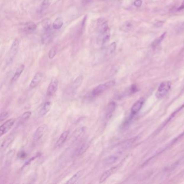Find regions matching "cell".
<instances>
[{
  "label": "cell",
  "mask_w": 184,
  "mask_h": 184,
  "mask_svg": "<svg viewBox=\"0 0 184 184\" xmlns=\"http://www.w3.org/2000/svg\"><path fill=\"white\" fill-rule=\"evenodd\" d=\"M97 29L99 32L98 42L101 45H105L110 40V30L107 22L104 19L101 18L97 21Z\"/></svg>",
  "instance_id": "cell-1"
},
{
  "label": "cell",
  "mask_w": 184,
  "mask_h": 184,
  "mask_svg": "<svg viewBox=\"0 0 184 184\" xmlns=\"http://www.w3.org/2000/svg\"><path fill=\"white\" fill-rule=\"evenodd\" d=\"M19 46H20L19 40L18 39H15L12 43L9 50L7 55L6 58V63L7 65H9L11 63H12V62L14 61L16 56L19 51Z\"/></svg>",
  "instance_id": "cell-2"
},
{
  "label": "cell",
  "mask_w": 184,
  "mask_h": 184,
  "mask_svg": "<svg viewBox=\"0 0 184 184\" xmlns=\"http://www.w3.org/2000/svg\"><path fill=\"white\" fill-rule=\"evenodd\" d=\"M115 83L116 82L114 80H111L106 83L98 85V86H96L92 90L91 96L93 97H96L100 95L103 92H104L105 91L114 86Z\"/></svg>",
  "instance_id": "cell-3"
},
{
  "label": "cell",
  "mask_w": 184,
  "mask_h": 184,
  "mask_svg": "<svg viewBox=\"0 0 184 184\" xmlns=\"http://www.w3.org/2000/svg\"><path fill=\"white\" fill-rule=\"evenodd\" d=\"M171 88V83L170 81H165L160 84L156 91V97L162 99L165 96Z\"/></svg>",
  "instance_id": "cell-4"
},
{
  "label": "cell",
  "mask_w": 184,
  "mask_h": 184,
  "mask_svg": "<svg viewBox=\"0 0 184 184\" xmlns=\"http://www.w3.org/2000/svg\"><path fill=\"white\" fill-rule=\"evenodd\" d=\"M16 120L14 118H12L7 120L3 124L0 126V135L2 137L8 132L12 129L13 125L15 123Z\"/></svg>",
  "instance_id": "cell-5"
},
{
  "label": "cell",
  "mask_w": 184,
  "mask_h": 184,
  "mask_svg": "<svg viewBox=\"0 0 184 184\" xmlns=\"http://www.w3.org/2000/svg\"><path fill=\"white\" fill-rule=\"evenodd\" d=\"M58 87V80L56 78H53L49 83V86L47 90V95L52 96L57 91Z\"/></svg>",
  "instance_id": "cell-6"
},
{
  "label": "cell",
  "mask_w": 184,
  "mask_h": 184,
  "mask_svg": "<svg viewBox=\"0 0 184 184\" xmlns=\"http://www.w3.org/2000/svg\"><path fill=\"white\" fill-rule=\"evenodd\" d=\"M47 129V126L46 124L39 126L36 131L34 132L33 135V139L35 141H40L41 138H42L43 135H44Z\"/></svg>",
  "instance_id": "cell-7"
},
{
  "label": "cell",
  "mask_w": 184,
  "mask_h": 184,
  "mask_svg": "<svg viewBox=\"0 0 184 184\" xmlns=\"http://www.w3.org/2000/svg\"><path fill=\"white\" fill-rule=\"evenodd\" d=\"M119 167H120V165H118L114 166L113 167H111V169H109L106 171H105L101 175V177L99 179V183L101 184V183H104L107 179V178H109L111 175L114 174V173L116 171Z\"/></svg>",
  "instance_id": "cell-8"
},
{
  "label": "cell",
  "mask_w": 184,
  "mask_h": 184,
  "mask_svg": "<svg viewBox=\"0 0 184 184\" xmlns=\"http://www.w3.org/2000/svg\"><path fill=\"white\" fill-rule=\"evenodd\" d=\"M43 75L41 72H37L33 78L31 80L30 85L29 86V89H33L35 88L40 84L42 80L43 79Z\"/></svg>",
  "instance_id": "cell-9"
},
{
  "label": "cell",
  "mask_w": 184,
  "mask_h": 184,
  "mask_svg": "<svg viewBox=\"0 0 184 184\" xmlns=\"http://www.w3.org/2000/svg\"><path fill=\"white\" fill-rule=\"evenodd\" d=\"M84 77L83 75H80L74 80V82L71 84L70 90L72 92H74L81 86L83 83Z\"/></svg>",
  "instance_id": "cell-10"
},
{
  "label": "cell",
  "mask_w": 184,
  "mask_h": 184,
  "mask_svg": "<svg viewBox=\"0 0 184 184\" xmlns=\"http://www.w3.org/2000/svg\"><path fill=\"white\" fill-rule=\"evenodd\" d=\"M144 98H141L132 105V108H131V115L132 116H134L135 114L138 113L141 109V107L144 104Z\"/></svg>",
  "instance_id": "cell-11"
},
{
  "label": "cell",
  "mask_w": 184,
  "mask_h": 184,
  "mask_svg": "<svg viewBox=\"0 0 184 184\" xmlns=\"http://www.w3.org/2000/svg\"><path fill=\"white\" fill-rule=\"evenodd\" d=\"M116 103L114 101H111L107 105V108L105 111V118L109 120L112 116L114 111L116 109Z\"/></svg>",
  "instance_id": "cell-12"
},
{
  "label": "cell",
  "mask_w": 184,
  "mask_h": 184,
  "mask_svg": "<svg viewBox=\"0 0 184 184\" xmlns=\"http://www.w3.org/2000/svg\"><path fill=\"white\" fill-rule=\"evenodd\" d=\"M84 173V171L83 170H80L79 171L76 172L70 179H69L65 183L68 184H74L76 183L77 181L83 175Z\"/></svg>",
  "instance_id": "cell-13"
},
{
  "label": "cell",
  "mask_w": 184,
  "mask_h": 184,
  "mask_svg": "<svg viewBox=\"0 0 184 184\" xmlns=\"http://www.w3.org/2000/svg\"><path fill=\"white\" fill-rule=\"evenodd\" d=\"M36 28L37 25L36 24L32 22H29L25 23L23 28V31L27 34H31L36 30Z\"/></svg>",
  "instance_id": "cell-14"
},
{
  "label": "cell",
  "mask_w": 184,
  "mask_h": 184,
  "mask_svg": "<svg viewBox=\"0 0 184 184\" xmlns=\"http://www.w3.org/2000/svg\"><path fill=\"white\" fill-rule=\"evenodd\" d=\"M69 133V131H65L62 133L61 135L59 136L57 141L56 143V147H61L62 145L64 143L65 141H67V138H68Z\"/></svg>",
  "instance_id": "cell-15"
},
{
  "label": "cell",
  "mask_w": 184,
  "mask_h": 184,
  "mask_svg": "<svg viewBox=\"0 0 184 184\" xmlns=\"http://www.w3.org/2000/svg\"><path fill=\"white\" fill-rule=\"evenodd\" d=\"M24 69H25V65H24L21 64L19 65L18 68L16 69L15 72L14 74L12 80H11L12 83H14V82H15L16 80H17L19 77H20V76L21 75L22 73L24 71Z\"/></svg>",
  "instance_id": "cell-16"
},
{
  "label": "cell",
  "mask_w": 184,
  "mask_h": 184,
  "mask_svg": "<svg viewBox=\"0 0 184 184\" xmlns=\"http://www.w3.org/2000/svg\"><path fill=\"white\" fill-rule=\"evenodd\" d=\"M52 35L53 34H52L51 29L48 30H44V33L42 35V38H41L42 43H44V44L49 43L52 39Z\"/></svg>",
  "instance_id": "cell-17"
},
{
  "label": "cell",
  "mask_w": 184,
  "mask_h": 184,
  "mask_svg": "<svg viewBox=\"0 0 184 184\" xmlns=\"http://www.w3.org/2000/svg\"><path fill=\"white\" fill-rule=\"evenodd\" d=\"M51 101L46 102L40 110V115L41 116H44L48 114L51 108Z\"/></svg>",
  "instance_id": "cell-18"
},
{
  "label": "cell",
  "mask_w": 184,
  "mask_h": 184,
  "mask_svg": "<svg viewBox=\"0 0 184 184\" xmlns=\"http://www.w3.org/2000/svg\"><path fill=\"white\" fill-rule=\"evenodd\" d=\"M63 25V20L61 17H57L52 23V28L55 30L60 29Z\"/></svg>",
  "instance_id": "cell-19"
},
{
  "label": "cell",
  "mask_w": 184,
  "mask_h": 184,
  "mask_svg": "<svg viewBox=\"0 0 184 184\" xmlns=\"http://www.w3.org/2000/svg\"><path fill=\"white\" fill-rule=\"evenodd\" d=\"M14 141V137L13 135L8 136L7 138L4 140L3 143L1 144V150H5L7 147L9 146L12 143V141Z\"/></svg>",
  "instance_id": "cell-20"
},
{
  "label": "cell",
  "mask_w": 184,
  "mask_h": 184,
  "mask_svg": "<svg viewBox=\"0 0 184 184\" xmlns=\"http://www.w3.org/2000/svg\"><path fill=\"white\" fill-rule=\"evenodd\" d=\"M118 159V156L117 155L111 156L105 160L104 165L106 166L111 165L114 163H116Z\"/></svg>",
  "instance_id": "cell-21"
},
{
  "label": "cell",
  "mask_w": 184,
  "mask_h": 184,
  "mask_svg": "<svg viewBox=\"0 0 184 184\" xmlns=\"http://www.w3.org/2000/svg\"><path fill=\"white\" fill-rule=\"evenodd\" d=\"M134 27V25L133 22L131 21H127L125 22L122 26V30L124 31H130L132 30Z\"/></svg>",
  "instance_id": "cell-22"
},
{
  "label": "cell",
  "mask_w": 184,
  "mask_h": 184,
  "mask_svg": "<svg viewBox=\"0 0 184 184\" xmlns=\"http://www.w3.org/2000/svg\"><path fill=\"white\" fill-rule=\"evenodd\" d=\"M89 146H90V144L88 143H85L82 145V146L79 148L78 151H77V156H81V155H83V154H85L86 151L88 150Z\"/></svg>",
  "instance_id": "cell-23"
},
{
  "label": "cell",
  "mask_w": 184,
  "mask_h": 184,
  "mask_svg": "<svg viewBox=\"0 0 184 184\" xmlns=\"http://www.w3.org/2000/svg\"><path fill=\"white\" fill-rule=\"evenodd\" d=\"M166 33H164V34L161 35L158 38H156V40L154 41V42L152 44V47L153 48H156L157 46L159 45L160 43H162V42L163 41V40L164 39V38L165 37V35Z\"/></svg>",
  "instance_id": "cell-24"
},
{
  "label": "cell",
  "mask_w": 184,
  "mask_h": 184,
  "mask_svg": "<svg viewBox=\"0 0 184 184\" xmlns=\"http://www.w3.org/2000/svg\"><path fill=\"white\" fill-rule=\"evenodd\" d=\"M117 48V44L116 42H113V43H111L108 46L107 49L106 50V55H110L111 54H113Z\"/></svg>",
  "instance_id": "cell-25"
},
{
  "label": "cell",
  "mask_w": 184,
  "mask_h": 184,
  "mask_svg": "<svg viewBox=\"0 0 184 184\" xmlns=\"http://www.w3.org/2000/svg\"><path fill=\"white\" fill-rule=\"evenodd\" d=\"M52 0H43L40 6V10L41 12H43L51 4Z\"/></svg>",
  "instance_id": "cell-26"
},
{
  "label": "cell",
  "mask_w": 184,
  "mask_h": 184,
  "mask_svg": "<svg viewBox=\"0 0 184 184\" xmlns=\"http://www.w3.org/2000/svg\"><path fill=\"white\" fill-rule=\"evenodd\" d=\"M15 154V150H11L7 153L6 156V164L9 165V164L11 163L12 158H13Z\"/></svg>",
  "instance_id": "cell-27"
},
{
  "label": "cell",
  "mask_w": 184,
  "mask_h": 184,
  "mask_svg": "<svg viewBox=\"0 0 184 184\" xmlns=\"http://www.w3.org/2000/svg\"><path fill=\"white\" fill-rule=\"evenodd\" d=\"M42 25L44 30H48L51 29V22L49 19H46L43 20L42 22Z\"/></svg>",
  "instance_id": "cell-28"
},
{
  "label": "cell",
  "mask_w": 184,
  "mask_h": 184,
  "mask_svg": "<svg viewBox=\"0 0 184 184\" xmlns=\"http://www.w3.org/2000/svg\"><path fill=\"white\" fill-rule=\"evenodd\" d=\"M31 115V111H28L27 112H25L22 114L21 118H20V121L21 122H24L25 121L27 120L30 117Z\"/></svg>",
  "instance_id": "cell-29"
},
{
  "label": "cell",
  "mask_w": 184,
  "mask_h": 184,
  "mask_svg": "<svg viewBox=\"0 0 184 184\" xmlns=\"http://www.w3.org/2000/svg\"><path fill=\"white\" fill-rule=\"evenodd\" d=\"M84 127H80L79 129H77L73 133V137L74 138H77L79 137V136L81 135L82 133L84 132Z\"/></svg>",
  "instance_id": "cell-30"
},
{
  "label": "cell",
  "mask_w": 184,
  "mask_h": 184,
  "mask_svg": "<svg viewBox=\"0 0 184 184\" xmlns=\"http://www.w3.org/2000/svg\"><path fill=\"white\" fill-rule=\"evenodd\" d=\"M57 54V50L56 48H52L49 50L48 53V57L49 59H52V58H54V57Z\"/></svg>",
  "instance_id": "cell-31"
},
{
  "label": "cell",
  "mask_w": 184,
  "mask_h": 184,
  "mask_svg": "<svg viewBox=\"0 0 184 184\" xmlns=\"http://www.w3.org/2000/svg\"><path fill=\"white\" fill-rule=\"evenodd\" d=\"M8 116H9V114H8V112H7V111L2 112L1 114V115H0V120H1V121H2L3 120H6V119H7V118L8 117Z\"/></svg>",
  "instance_id": "cell-32"
},
{
  "label": "cell",
  "mask_w": 184,
  "mask_h": 184,
  "mask_svg": "<svg viewBox=\"0 0 184 184\" xmlns=\"http://www.w3.org/2000/svg\"><path fill=\"white\" fill-rule=\"evenodd\" d=\"M177 31L179 33H181L184 31V22L181 23V24L179 25L177 29Z\"/></svg>",
  "instance_id": "cell-33"
},
{
  "label": "cell",
  "mask_w": 184,
  "mask_h": 184,
  "mask_svg": "<svg viewBox=\"0 0 184 184\" xmlns=\"http://www.w3.org/2000/svg\"><path fill=\"white\" fill-rule=\"evenodd\" d=\"M142 3H143V1L142 0H135V2H134V5L137 7H139L141 6L142 5Z\"/></svg>",
  "instance_id": "cell-34"
},
{
  "label": "cell",
  "mask_w": 184,
  "mask_h": 184,
  "mask_svg": "<svg viewBox=\"0 0 184 184\" xmlns=\"http://www.w3.org/2000/svg\"><path fill=\"white\" fill-rule=\"evenodd\" d=\"M25 156H26L25 153L23 151L21 152V153L20 154V158H24Z\"/></svg>",
  "instance_id": "cell-35"
},
{
  "label": "cell",
  "mask_w": 184,
  "mask_h": 184,
  "mask_svg": "<svg viewBox=\"0 0 184 184\" xmlns=\"http://www.w3.org/2000/svg\"><path fill=\"white\" fill-rule=\"evenodd\" d=\"M184 9V0L183 3L181 4V6L180 7H179L178 8V10H180Z\"/></svg>",
  "instance_id": "cell-36"
},
{
  "label": "cell",
  "mask_w": 184,
  "mask_h": 184,
  "mask_svg": "<svg viewBox=\"0 0 184 184\" xmlns=\"http://www.w3.org/2000/svg\"><path fill=\"white\" fill-rule=\"evenodd\" d=\"M91 1H92V0H84L85 2L86 3H89V2H90Z\"/></svg>",
  "instance_id": "cell-37"
},
{
  "label": "cell",
  "mask_w": 184,
  "mask_h": 184,
  "mask_svg": "<svg viewBox=\"0 0 184 184\" xmlns=\"http://www.w3.org/2000/svg\"><path fill=\"white\" fill-rule=\"evenodd\" d=\"M184 89V88H183V89Z\"/></svg>",
  "instance_id": "cell-38"
}]
</instances>
